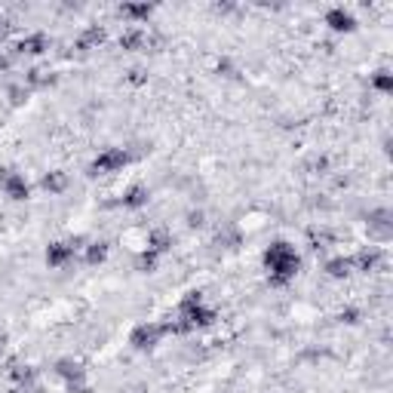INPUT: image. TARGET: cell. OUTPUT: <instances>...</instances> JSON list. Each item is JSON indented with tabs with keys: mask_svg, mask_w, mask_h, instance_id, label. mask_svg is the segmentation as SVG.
<instances>
[{
	"mask_svg": "<svg viewBox=\"0 0 393 393\" xmlns=\"http://www.w3.org/2000/svg\"><path fill=\"white\" fill-rule=\"evenodd\" d=\"M261 261H265V271L271 274L274 286H286V283H292L298 276V271H302V255H298V249L286 240H274L265 249Z\"/></svg>",
	"mask_w": 393,
	"mask_h": 393,
	"instance_id": "cell-1",
	"label": "cell"
},
{
	"mask_svg": "<svg viewBox=\"0 0 393 393\" xmlns=\"http://www.w3.org/2000/svg\"><path fill=\"white\" fill-rule=\"evenodd\" d=\"M129 151L126 148H105L96 154V160L89 163V175H114L123 172V166L129 163Z\"/></svg>",
	"mask_w": 393,
	"mask_h": 393,
	"instance_id": "cell-2",
	"label": "cell"
},
{
	"mask_svg": "<svg viewBox=\"0 0 393 393\" xmlns=\"http://www.w3.org/2000/svg\"><path fill=\"white\" fill-rule=\"evenodd\" d=\"M160 338H163V326L160 322H138L133 332H129V344H133V350L148 353L160 344Z\"/></svg>",
	"mask_w": 393,
	"mask_h": 393,
	"instance_id": "cell-3",
	"label": "cell"
},
{
	"mask_svg": "<svg viewBox=\"0 0 393 393\" xmlns=\"http://www.w3.org/2000/svg\"><path fill=\"white\" fill-rule=\"evenodd\" d=\"M83 249L80 240H56L46 246V265L52 267V271H59V267H65L68 261H74V252Z\"/></svg>",
	"mask_w": 393,
	"mask_h": 393,
	"instance_id": "cell-4",
	"label": "cell"
},
{
	"mask_svg": "<svg viewBox=\"0 0 393 393\" xmlns=\"http://www.w3.org/2000/svg\"><path fill=\"white\" fill-rule=\"evenodd\" d=\"M50 50V37L43 34V31H28L25 37H19L15 40V46H13V52H15V59L19 56H43V52Z\"/></svg>",
	"mask_w": 393,
	"mask_h": 393,
	"instance_id": "cell-5",
	"label": "cell"
},
{
	"mask_svg": "<svg viewBox=\"0 0 393 393\" xmlns=\"http://www.w3.org/2000/svg\"><path fill=\"white\" fill-rule=\"evenodd\" d=\"M322 22H326V28L335 31V34H350V31H357V15H353L348 6H329Z\"/></svg>",
	"mask_w": 393,
	"mask_h": 393,
	"instance_id": "cell-6",
	"label": "cell"
},
{
	"mask_svg": "<svg viewBox=\"0 0 393 393\" xmlns=\"http://www.w3.org/2000/svg\"><path fill=\"white\" fill-rule=\"evenodd\" d=\"M0 194H3L6 200H13V203H22V200L31 197V184L22 172H15V169H10V175L3 179V184H0Z\"/></svg>",
	"mask_w": 393,
	"mask_h": 393,
	"instance_id": "cell-7",
	"label": "cell"
},
{
	"mask_svg": "<svg viewBox=\"0 0 393 393\" xmlns=\"http://www.w3.org/2000/svg\"><path fill=\"white\" fill-rule=\"evenodd\" d=\"M56 375L61 381H68V387H77V384L87 381V369H83V363H80V359H74V357L59 359V363H56Z\"/></svg>",
	"mask_w": 393,
	"mask_h": 393,
	"instance_id": "cell-8",
	"label": "cell"
},
{
	"mask_svg": "<svg viewBox=\"0 0 393 393\" xmlns=\"http://www.w3.org/2000/svg\"><path fill=\"white\" fill-rule=\"evenodd\" d=\"M353 271H363V274H372L378 271V267L384 265V252L378 249V246H366V249H359L357 255L350 258Z\"/></svg>",
	"mask_w": 393,
	"mask_h": 393,
	"instance_id": "cell-9",
	"label": "cell"
},
{
	"mask_svg": "<svg viewBox=\"0 0 393 393\" xmlns=\"http://www.w3.org/2000/svg\"><path fill=\"white\" fill-rule=\"evenodd\" d=\"M369 234H375L378 240H387L390 237V228H393V215L387 206H378V209H372L369 212Z\"/></svg>",
	"mask_w": 393,
	"mask_h": 393,
	"instance_id": "cell-10",
	"label": "cell"
},
{
	"mask_svg": "<svg viewBox=\"0 0 393 393\" xmlns=\"http://www.w3.org/2000/svg\"><path fill=\"white\" fill-rule=\"evenodd\" d=\"M148 200H151V191L144 188V184H129L126 191H123V197H120V206L123 209H144L148 206Z\"/></svg>",
	"mask_w": 393,
	"mask_h": 393,
	"instance_id": "cell-11",
	"label": "cell"
},
{
	"mask_svg": "<svg viewBox=\"0 0 393 393\" xmlns=\"http://www.w3.org/2000/svg\"><path fill=\"white\" fill-rule=\"evenodd\" d=\"M117 43H120V50H126V52H138V50H144V46H151V37H148V31H142V28H126L117 37Z\"/></svg>",
	"mask_w": 393,
	"mask_h": 393,
	"instance_id": "cell-12",
	"label": "cell"
},
{
	"mask_svg": "<svg viewBox=\"0 0 393 393\" xmlns=\"http://www.w3.org/2000/svg\"><path fill=\"white\" fill-rule=\"evenodd\" d=\"M117 13L123 15V19H129V25H144V22L154 15V3H123L117 6Z\"/></svg>",
	"mask_w": 393,
	"mask_h": 393,
	"instance_id": "cell-13",
	"label": "cell"
},
{
	"mask_svg": "<svg viewBox=\"0 0 393 393\" xmlns=\"http://www.w3.org/2000/svg\"><path fill=\"white\" fill-rule=\"evenodd\" d=\"M105 40H107V31L102 25H89V28L80 31V37H77V50H83V52L98 50Z\"/></svg>",
	"mask_w": 393,
	"mask_h": 393,
	"instance_id": "cell-14",
	"label": "cell"
},
{
	"mask_svg": "<svg viewBox=\"0 0 393 393\" xmlns=\"http://www.w3.org/2000/svg\"><path fill=\"white\" fill-rule=\"evenodd\" d=\"M172 243H175V237L169 234V230H163V228H154L151 234H148V246H144V249H151L154 255H160L163 258L169 249H172Z\"/></svg>",
	"mask_w": 393,
	"mask_h": 393,
	"instance_id": "cell-15",
	"label": "cell"
},
{
	"mask_svg": "<svg viewBox=\"0 0 393 393\" xmlns=\"http://www.w3.org/2000/svg\"><path fill=\"white\" fill-rule=\"evenodd\" d=\"M322 271H326L329 280H348V276L353 274V265H350L348 255H335L322 265Z\"/></svg>",
	"mask_w": 393,
	"mask_h": 393,
	"instance_id": "cell-16",
	"label": "cell"
},
{
	"mask_svg": "<svg viewBox=\"0 0 393 393\" xmlns=\"http://www.w3.org/2000/svg\"><path fill=\"white\" fill-rule=\"evenodd\" d=\"M68 184H71V179H68V172H61V169H52V172H46L40 179V188L46 194H65Z\"/></svg>",
	"mask_w": 393,
	"mask_h": 393,
	"instance_id": "cell-17",
	"label": "cell"
},
{
	"mask_svg": "<svg viewBox=\"0 0 393 393\" xmlns=\"http://www.w3.org/2000/svg\"><path fill=\"white\" fill-rule=\"evenodd\" d=\"M107 249H111V246H107L105 240H89L87 246H83V261H87L89 267L102 265V261L107 258Z\"/></svg>",
	"mask_w": 393,
	"mask_h": 393,
	"instance_id": "cell-18",
	"label": "cell"
},
{
	"mask_svg": "<svg viewBox=\"0 0 393 393\" xmlns=\"http://www.w3.org/2000/svg\"><path fill=\"white\" fill-rule=\"evenodd\" d=\"M56 83V74L52 71H43V68H31V71L25 74V87L28 89H46Z\"/></svg>",
	"mask_w": 393,
	"mask_h": 393,
	"instance_id": "cell-19",
	"label": "cell"
},
{
	"mask_svg": "<svg viewBox=\"0 0 393 393\" xmlns=\"http://www.w3.org/2000/svg\"><path fill=\"white\" fill-rule=\"evenodd\" d=\"M369 87L375 92H381V96H390L393 92V71L390 68H378L372 77H369Z\"/></svg>",
	"mask_w": 393,
	"mask_h": 393,
	"instance_id": "cell-20",
	"label": "cell"
},
{
	"mask_svg": "<svg viewBox=\"0 0 393 393\" xmlns=\"http://www.w3.org/2000/svg\"><path fill=\"white\" fill-rule=\"evenodd\" d=\"M215 243H221V246H228V249H237V246L243 243V234L237 228H221L218 234H215Z\"/></svg>",
	"mask_w": 393,
	"mask_h": 393,
	"instance_id": "cell-21",
	"label": "cell"
},
{
	"mask_svg": "<svg viewBox=\"0 0 393 393\" xmlns=\"http://www.w3.org/2000/svg\"><path fill=\"white\" fill-rule=\"evenodd\" d=\"M157 261H160V255H154L151 249H144L142 255L135 258V271H142V274H154V271H157Z\"/></svg>",
	"mask_w": 393,
	"mask_h": 393,
	"instance_id": "cell-22",
	"label": "cell"
},
{
	"mask_svg": "<svg viewBox=\"0 0 393 393\" xmlns=\"http://www.w3.org/2000/svg\"><path fill=\"white\" fill-rule=\"evenodd\" d=\"M203 225H206V212L203 209H191L188 212V228L197 230V228H203Z\"/></svg>",
	"mask_w": 393,
	"mask_h": 393,
	"instance_id": "cell-23",
	"label": "cell"
},
{
	"mask_svg": "<svg viewBox=\"0 0 393 393\" xmlns=\"http://www.w3.org/2000/svg\"><path fill=\"white\" fill-rule=\"evenodd\" d=\"M13 61H15V52H13V50H3V46H0V74L10 71Z\"/></svg>",
	"mask_w": 393,
	"mask_h": 393,
	"instance_id": "cell-24",
	"label": "cell"
},
{
	"mask_svg": "<svg viewBox=\"0 0 393 393\" xmlns=\"http://www.w3.org/2000/svg\"><path fill=\"white\" fill-rule=\"evenodd\" d=\"M129 83H135V87L148 83V71H144V68H133V71H129Z\"/></svg>",
	"mask_w": 393,
	"mask_h": 393,
	"instance_id": "cell-25",
	"label": "cell"
},
{
	"mask_svg": "<svg viewBox=\"0 0 393 393\" xmlns=\"http://www.w3.org/2000/svg\"><path fill=\"white\" fill-rule=\"evenodd\" d=\"M13 31H15V22H13V19H6V15H3V19H0V43H3L6 37L13 34Z\"/></svg>",
	"mask_w": 393,
	"mask_h": 393,
	"instance_id": "cell-26",
	"label": "cell"
},
{
	"mask_svg": "<svg viewBox=\"0 0 393 393\" xmlns=\"http://www.w3.org/2000/svg\"><path fill=\"white\" fill-rule=\"evenodd\" d=\"M341 322H348V326L359 322V311H357V307H348V311H341Z\"/></svg>",
	"mask_w": 393,
	"mask_h": 393,
	"instance_id": "cell-27",
	"label": "cell"
}]
</instances>
